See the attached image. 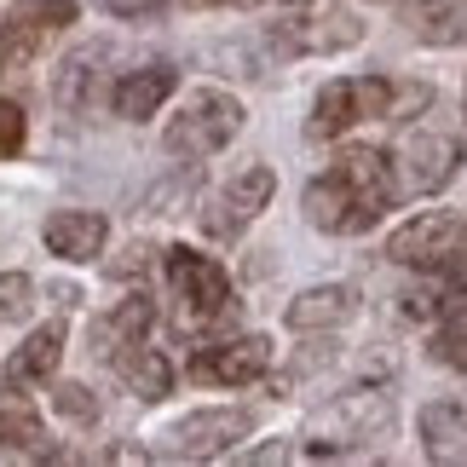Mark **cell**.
<instances>
[{
	"instance_id": "ac0fdd59",
	"label": "cell",
	"mask_w": 467,
	"mask_h": 467,
	"mask_svg": "<svg viewBox=\"0 0 467 467\" xmlns=\"http://www.w3.org/2000/svg\"><path fill=\"white\" fill-rule=\"evenodd\" d=\"M150 323H156V306L145 295H133V300H121V306L110 312L93 329V340H99V358H116L121 347H133V340H145L150 335Z\"/></svg>"
},
{
	"instance_id": "83f0119b",
	"label": "cell",
	"mask_w": 467,
	"mask_h": 467,
	"mask_svg": "<svg viewBox=\"0 0 467 467\" xmlns=\"http://www.w3.org/2000/svg\"><path fill=\"white\" fill-rule=\"evenodd\" d=\"M139 265H145V248H128V260H116V265H110V272H116V277H133V272H139Z\"/></svg>"
},
{
	"instance_id": "52a82bcc",
	"label": "cell",
	"mask_w": 467,
	"mask_h": 467,
	"mask_svg": "<svg viewBox=\"0 0 467 467\" xmlns=\"http://www.w3.org/2000/svg\"><path fill=\"white\" fill-rule=\"evenodd\" d=\"M248 427H254L248 410H196V416L173 421L168 433H161V456H173V462H208V456L231 451Z\"/></svg>"
},
{
	"instance_id": "8992f818",
	"label": "cell",
	"mask_w": 467,
	"mask_h": 467,
	"mask_svg": "<svg viewBox=\"0 0 467 467\" xmlns=\"http://www.w3.org/2000/svg\"><path fill=\"white\" fill-rule=\"evenodd\" d=\"M462 248V220L451 208H427L416 213V220H404L399 231H392V243H387V260L392 265H410V272H427L433 277L444 260H451Z\"/></svg>"
},
{
	"instance_id": "5bb4252c",
	"label": "cell",
	"mask_w": 467,
	"mask_h": 467,
	"mask_svg": "<svg viewBox=\"0 0 467 467\" xmlns=\"http://www.w3.org/2000/svg\"><path fill=\"white\" fill-rule=\"evenodd\" d=\"M58 358H64V323H47V329H35L24 347H17L6 358V387H35V381H47L52 369H58Z\"/></svg>"
},
{
	"instance_id": "f546056e",
	"label": "cell",
	"mask_w": 467,
	"mask_h": 467,
	"mask_svg": "<svg viewBox=\"0 0 467 467\" xmlns=\"http://www.w3.org/2000/svg\"><path fill=\"white\" fill-rule=\"evenodd\" d=\"M289 6H300V0H289Z\"/></svg>"
},
{
	"instance_id": "e0dca14e",
	"label": "cell",
	"mask_w": 467,
	"mask_h": 467,
	"mask_svg": "<svg viewBox=\"0 0 467 467\" xmlns=\"http://www.w3.org/2000/svg\"><path fill=\"white\" fill-rule=\"evenodd\" d=\"M410 29L427 47L467 41V0H410Z\"/></svg>"
},
{
	"instance_id": "d4e9b609",
	"label": "cell",
	"mask_w": 467,
	"mask_h": 467,
	"mask_svg": "<svg viewBox=\"0 0 467 467\" xmlns=\"http://www.w3.org/2000/svg\"><path fill=\"white\" fill-rule=\"evenodd\" d=\"M52 404H58V416L64 421H99V399H93V392H87V387H76V381H64L58 392H52Z\"/></svg>"
},
{
	"instance_id": "f1b7e54d",
	"label": "cell",
	"mask_w": 467,
	"mask_h": 467,
	"mask_svg": "<svg viewBox=\"0 0 467 467\" xmlns=\"http://www.w3.org/2000/svg\"><path fill=\"white\" fill-rule=\"evenodd\" d=\"M191 6H248V0H191Z\"/></svg>"
},
{
	"instance_id": "30bf717a",
	"label": "cell",
	"mask_w": 467,
	"mask_h": 467,
	"mask_svg": "<svg viewBox=\"0 0 467 467\" xmlns=\"http://www.w3.org/2000/svg\"><path fill=\"white\" fill-rule=\"evenodd\" d=\"M364 41V17L352 6H329L317 17H289V24H277V47L283 52H347Z\"/></svg>"
},
{
	"instance_id": "4316f807",
	"label": "cell",
	"mask_w": 467,
	"mask_h": 467,
	"mask_svg": "<svg viewBox=\"0 0 467 467\" xmlns=\"http://www.w3.org/2000/svg\"><path fill=\"white\" fill-rule=\"evenodd\" d=\"M104 12H116V17H150V12H161V0H104Z\"/></svg>"
},
{
	"instance_id": "4fadbf2b",
	"label": "cell",
	"mask_w": 467,
	"mask_h": 467,
	"mask_svg": "<svg viewBox=\"0 0 467 467\" xmlns=\"http://www.w3.org/2000/svg\"><path fill=\"white\" fill-rule=\"evenodd\" d=\"M173 87H179L173 69H168V64H150V69H133V76H121L116 93H110V104H116V116L145 121V116H156L161 104H168Z\"/></svg>"
},
{
	"instance_id": "8fae6325",
	"label": "cell",
	"mask_w": 467,
	"mask_h": 467,
	"mask_svg": "<svg viewBox=\"0 0 467 467\" xmlns=\"http://www.w3.org/2000/svg\"><path fill=\"white\" fill-rule=\"evenodd\" d=\"M352 317H358V289H347V283H323V289H306V295L289 300V329L295 335H329Z\"/></svg>"
},
{
	"instance_id": "44dd1931",
	"label": "cell",
	"mask_w": 467,
	"mask_h": 467,
	"mask_svg": "<svg viewBox=\"0 0 467 467\" xmlns=\"http://www.w3.org/2000/svg\"><path fill=\"white\" fill-rule=\"evenodd\" d=\"M0 444L6 451H47V427L29 404H0Z\"/></svg>"
},
{
	"instance_id": "9c48e42d",
	"label": "cell",
	"mask_w": 467,
	"mask_h": 467,
	"mask_svg": "<svg viewBox=\"0 0 467 467\" xmlns=\"http://www.w3.org/2000/svg\"><path fill=\"white\" fill-rule=\"evenodd\" d=\"M265 364H272V340L265 335H237V340H220V347H202L191 358V381L202 387H248L260 381Z\"/></svg>"
},
{
	"instance_id": "5b68a950",
	"label": "cell",
	"mask_w": 467,
	"mask_h": 467,
	"mask_svg": "<svg viewBox=\"0 0 467 467\" xmlns=\"http://www.w3.org/2000/svg\"><path fill=\"white\" fill-rule=\"evenodd\" d=\"M168 283H173V300L185 306L191 323L231 317V277L208 254H196V248H168Z\"/></svg>"
},
{
	"instance_id": "7402d4cb",
	"label": "cell",
	"mask_w": 467,
	"mask_h": 467,
	"mask_svg": "<svg viewBox=\"0 0 467 467\" xmlns=\"http://www.w3.org/2000/svg\"><path fill=\"white\" fill-rule=\"evenodd\" d=\"M433 358L467 375V306H462V312H451V317L439 323V335H433Z\"/></svg>"
},
{
	"instance_id": "7c38bea8",
	"label": "cell",
	"mask_w": 467,
	"mask_h": 467,
	"mask_svg": "<svg viewBox=\"0 0 467 467\" xmlns=\"http://www.w3.org/2000/svg\"><path fill=\"white\" fill-rule=\"evenodd\" d=\"M104 237H110V225H104V213H93V208H64V213L47 220V248L58 260H99Z\"/></svg>"
},
{
	"instance_id": "ffe728a7",
	"label": "cell",
	"mask_w": 467,
	"mask_h": 467,
	"mask_svg": "<svg viewBox=\"0 0 467 467\" xmlns=\"http://www.w3.org/2000/svg\"><path fill=\"white\" fill-rule=\"evenodd\" d=\"M410 161H416V191H439L444 179L462 168V139L456 133H433V139H421V145L410 150Z\"/></svg>"
},
{
	"instance_id": "7a4b0ae2",
	"label": "cell",
	"mask_w": 467,
	"mask_h": 467,
	"mask_svg": "<svg viewBox=\"0 0 467 467\" xmlns=\"http://www.w3.org/2000/svg\"><path fill=\"white\" fill-rule=\"evenodd\" d=\"M387 427H392V399L364 387V392H347V399L323 404L300 439H306V456H352L369 439H381Z\"/></svg>"
},
{
	"instance_id": "9a60e30c",
	"label": "cell",
	"mask_w": 467,
	"mask_h": 467,
	"mask_svg": "<svg viewBox=\"0 0 467 467\" xmlns=\"http://www.w3.org/2000/svg\"><path fill=\"white\" fill-rule=\"evenodd\" d=\"M110 364H116V375H121V381H128L145 404H156V399H168V392H173V364H168L156 347H145V340L121 347Z\"/></svg>"
},
{
	"instance_id": "d6986e66",
	"label": "cell",
	"mask_w": 467,
	"mask_h": 467,
	"mask_svg": "<svg viewBox=\"0 0 467 467\" xmlns=\"http://www.w3.org/2000/svg\"><path fill=\"white\" fill-rule=\"evenodd\" d=\"M104 58V41H93V47H81V52H69L64 58V69H58V81H52V99L64 104V110H87L93 104V87H99V64Z\"/></svg>"
},
{
	"instance_id": "603a6c76",
	"label": "cell",
	"mask_w": 467,
	"mask_h": 467,
	"mask_svg": "<svg viewBox=\"0 0 467 467\" xmlns=\"http://www.w3.org/2000/svg\"><path fill=\"white\" fill-rule=\"evenodd\" d=\"M12 12H17V17H29V24H41L47 35H52V29H69V24L81 17L76 0H17Z\"/></svg>"
},
{
	"instance_id": "277c9868",
	"label": "cell",
	"mask_w": 467,
	"mask_h": 467,
	"mask_svg": "<svg viewBox=\"0 0 467 467\" xmlns=\"http://www.w3.org/2000/svg\"><path fill=\"white\" fill-rule=\"evenodd\" d=\"M392 87L387 76H358V81H329L323 93L312 99V116H306V133L312 139H340V133H352L358 121H369V116H387L392 110Z\"/></svg>"
},
{
	"instance_id": "6da1fadb",
	"label": "cell",
	"mask_w": 467,
	"mask_h": 467,
	"mask_svg": "<svg viewBox=\"0 0 467 467\" xmlns=\"http://www.w3.org/2000/svg\"><path fill=\"white\" fill-rule=\"evenodd\" d=\"M392 196H399L392 156L381 145H347V150H335V161L306 185L300 208H306V220L317 231H329V237H364L369 225H381Z\"/></svg>"
},
{
	"instance_id": "2e32d148",
	"label": "cell",
	"mask_w": 467,
	"mask_h": 467,
	"mask_svg": "<svg viewBox=\"0 0 467 467\" xmlns=\"http://www.w3.org/2000/svg\"><path fill=\"white\" fill-rule=\"evenodd\" d=\"M421 444L433 462H467V410L462 404H427L421 410Z\"/></svg>"
},
{
	"instance_id": "cb8c5ba5",
	"label": "cell",
	"mask_w": 467,
	"mask_h": 467,
	"mask_svg": "<svg viewBox=\"0 0 467 467\" xmlns=\"http://www.w3.org/2000/svg\"><path fill=\"white\" fill-rule=\"evenodd\" d=\"M35 306V283L24 272H0V323H24Z\"/></svg>"
},
{
	"instance_id": "484cf974",
	"label": "cell",
	"mask_w": 467,
	"mask_h": 467,
	"mask_svg": "<svg viewBox=\"0 0 467 467\" xmlns=\"http://www.w3.org/2000/svg\"><path fill=\"white\" fill-rule=\"evenodd\" d=\"M24 150V110L12 99H0V161Z\"/></svg>"
},
{
	"instance_id": "ba28073f",
	"label": "cell",
	"mask_w": 467,
	"mask_h": 467,
	"mask_svg": "<svg viewBox=\"0 0 467 467\" xmlns=\"http://www.w3.org/2000/svg\"><path fill=\"white\" fill-rule=\"evenodd\" d=\"M277 196V173L272 168H248V173H237L231 185L213 196V202L202 208V231L208 237H237V231L248 225V220H260L265 213V202Z\"/></svg>"
},
{
	"instance_id": "3957f363",
	"label": "cell",
	"mask_w": 467,
	"mask_h": 467,
	"mask_svg": "<svg viewBox=\"0 0 467 467\" xmlns=\"http://www.w3.org/2000/svg\"><path fill=\"white\" fill-rule=\"evenodd\" d=\"M237 128H243V104L231 93H220V87H202V93H191L185 110L168 121V139H161V145H168V156L202 161L213 150H225L231 139H237Z\"/></svg>"
}]
</instances>
